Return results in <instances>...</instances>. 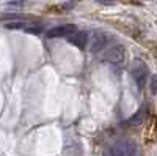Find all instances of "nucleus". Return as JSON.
<instances>
[{"mask_svg":"<svg viewBox=\"0 0 157 156\" xmlns=\"http://www.w3.org/2000/svg\"><path fill=\"white\" fill-rule=\"evenodd\" d=\"M25 24L22 19H19V18H14L13 21H10V22H6L5 24V27L6 29H13V30H17V29H25Z\"/></svg>","mask_w":157,"mask_h":156,"instance_id":"nucleus-9","label":"nucleus"},{"mask_svg":"<svg viewBox=\"0 0 157 156\" xmlns=\"http://www.w3.org/2000/svg\"><path fill=\"white\" fill-rule=\"evenodd\" d=\"M99 5H115V0H96Z\"/></svg>","mask_w":157,"mask_h":156,"instance_id":"nucleus-11","label":"nucleus"},{"mask_svg":"<svg viewBox=\"0 0 157 156\" xmlns=\"http://www.w3.org/2000/svg\"><path fill=\"white\" fill-rule=\"evenodd\" d=\"M130 74H132L134 81L137 82V85H138L140 88L145 87L146 82H148V79H149V70H148V66H146V63L143 62V60H138V58L132 63Z\"/></svg>","mask_w":157,"mask_h":156,"instance_id":"nucleus-2","label":"nucleus"},{"mask_svg":"<svg viewBox=\"0 0 157 156\" xmlns=\"http://www.w3.org/2000/svg\"><path fill=\"white\" fill-rule=\"evenodd\" d=\"M27 33H32V35H41L44 32V27L41 24H38V22H30L25 25V29H24Z\"/></svg>","mask_w":157,"mask_h":156,"instance_id":"nucleus-8","label":"nucleus"},{"mask_svg":"<svg viewBox=\"0 0 157 156\" xmlns=\"http://www.w3.org/2000/svg\"><path fill=\"white\" fill-rule=\"evenodd\" d=\"M77 29L72 24H64V25H57V27L47 30L49 38H68L71 33H74Z\"/></svg>","mask_w":157,"mask_h":156,"instance_id":"nucleus-5","label":"nucleus"},{"mask_svg":"<svg viewBox=\"0 0 157 156\" xmlns=\"http://www.w3.org/2000/svg\"><path fill=\"white\" fill-rule=\"evenodd\" d=\"M110 43V36L104 32H96L93 36H91V43H90V50L93 54H101V52L109 47Z\"/></svg>","mask_w":157,"mask_h":156,"instance_id":"nucleus-4","label":"nucleus"},{"mask_svg":"<svg viewBox=\"0 0 157 156\" xmlns=\"http://www.w3.org/2000/svg\"><path fill=\"white\" fill-rule=\"evenodd\" d=\"M146 114H148V104H143V106L130 117V118L127 120V123L129 125H140V123H143L145 122V118H146Z\"/></svg>","mask_w":157,"mask_h":156,"instance_id":"nucleus-7","label":"nucleus"},{"mask_svg":"<svg viewBox=\"0 0 157 156\" xmlns=\"http://www.w3.org/2000/svg\"><path fill=\"white\" fill-rule=\"evenodd\" d=\"M109 154L110 156H138V150L135 147V144L129 140H121L116 142L109 148Z\"/></svg>","mask_w":157,"mask_h":156,"instance_id":"nucleus-3","label":"nucleus"},{"mask_svg":"<svg viewBox=\"0 0 157 156\" xmlns=\"http://www.w3.org/2000/svg\"><path fill=\"white\" fill-rule=\"evenodd\" d=\"M22 5V2H13V3H10V6H21Z\"/></svg>","mask_w":157,"mask_h":156,"instance_id":"nucleus-12","label":"nucleus"},{"mask_svg":"<svg viewBox=\"0 0 157 156\" xmlns=\"http://www.w3.org/2000/svg\"><path fill=\"white\" fill-rule=\"evenodd\" d=\"M101 58L104 62H110V63H123L126 60V49L121 44H115V46H109L101 52Z\"/></svg>","mask_w":157,"mask_h":156,"instance_id":"nucleus-1","label":"nucleus"},{"mask_svg":"<svg viewBox=\"0 0 157 156\" xmlns=\"http://www.w3.org/2000/svg\"><path fill=\"white\" fill-rule=\"evenodd\" d=\"M149 90L152 95H157V76L149 77Z\"/></svg>","mask_w":157,"mask_h":156,"instance_id":"nucleus-10","label":"nucleus"},{"mask_svg":"<svg viewBox=\"0 0 157 156\" xmlns=\"http://www.w3.org/2000/svg\"><path fill=\"white\" fill-rule=\"evenodd\" d=\"M68 41L72 46L78 47V49H85L88 46V33L86 32H82V30H75L74 33H71L68 36Z\"/></svg>","mask_w":157,"mask_h":156,"instance_id":"nucleus-6","label":"nucleus"}]
</instances>
